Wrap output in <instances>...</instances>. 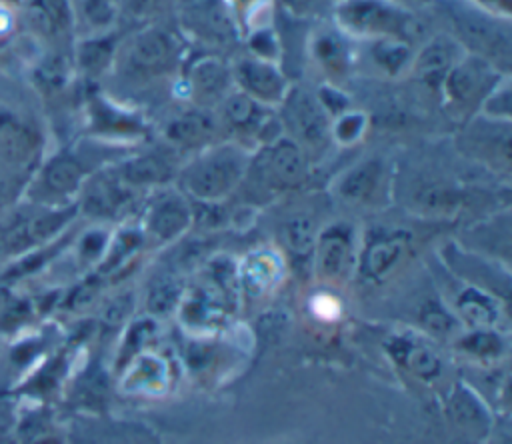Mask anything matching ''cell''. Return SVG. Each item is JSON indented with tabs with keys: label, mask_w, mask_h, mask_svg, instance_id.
<instances>
[{
	"label": "cell",
	"mask_w": 512,
	"mask_h": 444,
	"mask_svg": "<svg viewBox=\"0 0 512 444\" xmlns=\"http://www.w3.org/2000/svg\"><path fill=\"white\" fill-rule=\"evenodd\" d=\"M448 412L452 420L466 432H484L490 424L488 412L482 402L462 386L452 390L448 400Z\"/></svg>",
	"instance_id": "83f0119b"
},
{
	"label": "cell",
	"mask_w": 512,
	"mask_h": 444,
	"mask_svg": "<svg viewBox=\"0 0 512 444\" xmlns=\"http://www.w3.org/2000/svg\"><path fill=\"white\" fill-rule=\"evenodd\" d=\"M160 138V142L172 148L178 156H190L208 144L222 140V132L214 110L178 102V106L164 116Z\"/></svg>",
	"instance_id": "ac0fdd59"
},
{
	"label": "cell",
	"mask_w": 512,
	"mask_h": 444,
	"mask_svg": "<svg viewBox=\"0 0 512 444\" xmlns=\"http://www.w3.org/2000/svg\"><path fill=\"white\" fill-rule=\"evenodd\" d=\"M86 178V170L76 156H54L42 172V194L52 202H64L82 190Z\"/></svg>",
	"instance_id": "d4e9b609"
},
{
	"label": "cell",
	"mask_w": 512,
	"mask_h": 444,
	"mask_svg": "<svg viewBox=\"0 0 512 444\" xmlns=\"http://www.w3.org/2000/svg\"><path fill=\"white\" fill-rule=\"evenodd\" d=\"M180 156L164 142L138 150L112 164L120 180L134 192L146 196L158 188L172 186L180 168Z\"/></svg>",
	"instance_id": "d6986e66"
},
{
	"label": "cell",
	"mask_w": 512,
	"mask_h": 444,
	"mask_svg": "<svg viewBox=\"0 0 512 444\" xmlns=\"http://www.w3.org/2000/svg\"><path fill=\"white\" fill-rule=\"evenodd\" d=\"M320 224L310 210H292L278 226V238L292 262H304L310 268Z\"/></svg>",
	"instance_id": "cb8c5ba5"
},
{
	"label": "cell",
	"mask_w": 512,
	"mask_h": 444,
	"mask_svg": "<svg viewBox=\"0 0 512 444\" xmlns=\"http://www.w3.org/2000/svg\"><path fill=\"white\" fill-rule=\"evenodd\" d=\"M126 370V388L140 394L160 392L168 382V370L160 356L152 352L136 354Z\"/></svg>",
	"instance_id": "484cf974"
},
{
	"label": "cell",
	"mask_w": 512,
	"mask_h": 444,
	"mask_svg": "<svg viewBox=\"0 0 512 444\" xmlns=\"http://www.w3.org/2000/svg\"><path fill=\"white\" fill-rule=\"evenodd\" d=\"M30 18L48 36H64L72 28V8L68 0H32Z\"/></svg>",
	"instance_id": "f1b7e54d"
},
{
	"label": "cell",
	"mask_w": 512,
	"mask_h": 444,
	"mask_svg": "<svg viewBox=\"0 0 512 444\" xmlns=\"http://www.w3.org/2000/svg\"><path fill=\"white\" fill-rule=\"evenodd\" d=\"M388 356L422 382H434L444 372L442 356L424 340L412 334H392L386 340Z\"/></svg>",
	"instance_id": "7402d4cb"
},
{
	"label": "cell",
	"mask_w": 512,
	"mask_h": 444,
	"mask_svg": "<svg viewBox=\"0 0 512 444\" xmlns=\"http://www.w3.org/2000/svg\"><path fill=\"white\" fill-rule=\"evenodd\" d=\"M2 194H4V188L0 186V206H2Z\"/></svg>",
	"instance_id": "b9f144b4"
},
{
	"label": "cell",
	"mask_w": 512,
	"mask_h": 444,
	"mask_svg": "<svg viewBox=\"0 0 512 444\" xmlns=\"http://www.w3.org/2000/svg\"><path fill=\"white\" fill-rule=\"evenodd\" d=\"M20 444H62V436L46 414L28 416L20 430Z\"/></svg>",
	"instance_id": "d590c367"
},
{
	"label": "cell",
	"mask_w": 512,
	"mask_h": 444,
	"mask_svg": "<svg viewBox=\"0 0 512 444\" xmlns=\"http://www.w3.org/2000/svg\"><path fill=\"white\" fill-rule=\"evenodd\" d=\"M284 136L296 142L308 158L322 154L330 144V114L322 106L314 86L292 82L284 100L276 108Z\"/></svg>",
	"instance_id": "8fae6325"
},
{
	"label": "cell",
	"mask_w": 512,
	"mask_h": 444,
	"mask_svg": "<svg viewBox=\"0 0 512 444\" xmlns=\"http://www.w3.org/2000/svg\"><path fill=\"white\" fill-rule=\"evenodd\" d=\"M308 172V154L290 138L280 136L250 152L244 178L232 198L242 200V206H268L304 186Z\"/></svg>",
	"instance_id": "5b68a950"
},
{
	"label": "cell",
	"mask_w": 512,
	"mask_h": 444,
	"mask_svg": "<svg viewBox=\"0 0 512 444\" xmlns=\"http://www.w3.org/2000/svg\"><path fill=\"white\" fill-rule=\"evenodd\" d=\"M190 50L232 56L240 46V32L228 0H174L170 14Z\"/></svg>",
	"instance_id": "52a82bcc"
},
{
	"label": "cell",
	"mask_w": 512,
	"mask_h": 444,
	"mask_svg": "<svg viewBox=\"0 0 512 444\" xmlns=\"http://www.w3.org/2000/svg\"><path fill=\"white\" fill-rule=\"evenodd\" d=\"M398 2H402L404 6H408V8H412V10L426 12V10H428V6H430L434 0H398Z\"/></svg>",
	"instance_id": "ab89813d"
},
{
	"label": "cell",
	"mask_w": 512,
	"mask_h": 444,
	"mask_svg": "<svg viewBox=\"0 0 512 444\" xmlns=\"http://www.w3.org/2000/svg\"><path fill=\"white\" fill-rule=\"evenodd\" d=\"M188 44L176 30L172 18L132 28L118 42L110 68L116 84L130 92L126 104L144 110V100L158 94L174 98L182 66L188 58Z\"/></svg>",
	"instance_id": "6da1fadb"
},
{
	"label": "cell",
	"mask_w": 512,
	"mask_h": 444,
	"mask_svg": "<svg viewBox=\"0 0 512 444\" xmlns=\"http://www.w3.org/2000/svg\"><path fill=\"white\" fill-rule=\"evenodd\" d=\"M156 334V320L154 316L136 320L130 324L128 332H126V340L124 346L120 350V364H128L136 354L142 352V346Z\"/></svg>",
	"instance_id": "8d00e7d4"
},
{
	"label": "cell",
	"mask_w": 512,
	"mask_h": 444,
	"mask_svg": "<svg viewBox=\"0 0 512 444\" xmlns=\"http://www.w3.org/2000/svg\"><path fill=\"white\" fill-rule=\"evenodd\" d=\"M510 74L472 54H462L448 70L438 92L440 114L456 128L480 114L488 94Z\"/></svg>",
	"instance_id": "8992f818"
},
{
	"label": "cell",
	"mask_w": 512,
	"mask_h": 444,
	"mask_svg": "<svg viewBox=\"0 0 512 444\" xmlns=\"http://www.w3.org/2000/svg\"><path fill=\"white\" fill-rule=\"evenodd\" d=\"M472 192V188L434 168L412 170L406 176L396 174L394 170L392 194H400L404 208L418 218H452L456 212H462L472 204Z\"/></svg>",
	"instance_id": "ba28073f"
},
{
	"label": "cell",
	"mask_w": 512,
	"mask_h": 444,
	"mask_svg": "<svg viewBox=\"0 0 512 444\" xmlns=\"http://www.w3.org/2000/svg\"><path fill=\"white\" fill-rule=\"evenodd\" d=\"M458 286L460 288L448 304L458 322H464L468 328H496L506 302L462 280H458Z\"/></svg>",
	"instance_id": "603a6c76"
},
{
	"label": "cell",
	"mask_w": 512,
	"mask_h": 444,
	"mask_svg": "<svg viewBox=\"0 0 512 444\" xmlns=\"http://www.w3.org/2000/svg\"><path fill=\"white\" fill-rule=\"evenodd\" d=\"M82 190L84 210L100 220H116L124 216L134 204L146 198L134 192L130 186H126L116 174L114 166L100 170L92 178H86Z\"/></svg>",
	"instance_id": "ffe728a7"
},
{
	"label": "cell",
	"mask_w": 512,
	"mask_h": 444,
	"mask_svg": "<svg viewBox=\"0 0 512 444\" xmlns=\"http://www.w3.org/2000/svg\"><path fill=\"white\" fill-rule=\"evenodd\" d=\"M302 56L320 84L348 88L358 74V42L346 36L328 18L308 30Z\"/></svg>",
	"instance_id": "30bf717a"
},
{
	"label": "cell",
	"mask_w": 512,
	"mask_h": 444,
	"mask_svg": "<svg viewBox=\"0 0 512 444\" xmlns=\"http://www.w3.org/2000/svg\"><path fill=\"white\" fill-rule=\"evenodd\" d=\"M182 294L184 292H182L180 280L174 274L162 272V274H156L148 282L144 302H146V308L152 316H162V314H168L170 310H174L180 304Z\"/></svg>",
	"instance_id": "1f68e13d"
},
{
	"label": "cell",
	"mask_w": 512,
	"mask_h": 444,
	"mask_svg": "<svg viewBox=\"0 0 512 444\" xmlns=\"http://www.w3.org/2000/svg\"><path fill=\"white\" fill-rule=\"evenodd\" d=\"M172 4L174 0H122L120 10L122 16H126L134 24V28H138L170 18Z\"/></svg>",
	"instance_id": "e575fe53"
},
{
	"label": "cell",
	"mask_w": 512,
	"mask_h": 444,
	"mask_svg": "<svg viewBox=\"0 0 512 444\" xmlns=\"http://www.w3.org/2000/svg\"><path fill=\"white\" fill-rule=\"evenodd\" d=\"M274 2L276 0H228L240 42L248 32L274 24Z\"/></svg>",
	"instance_id": "d6a6232c"
},
{
	"label": "cell",
	"mask_w": 512,
	"mask_h": 444,
	"mask_svg": "<svg viewBox=\"0 0 512 444\" xmlns=\"http://www.w3.org/2000/svg\"><path fill=\"white\" fill-rule=\"evenodd\" d=\"M328 20L358 44L398 40L418 46L434 30L424 12L398 0H338L328 8Z\"/></svg>",
	"instance_id": "3957f363"
},
{
	"label": "cell",
	"mask_w": 512,
	"mask_h": 444,
	"mask_svg": "<svg viewBox=\"0 0 512 444\" xmlns=\"http://www.w3.org/2000/svg\"><path fill=\"white\" fill-rule=\"evenodd\" d=\"M488 12H494L498 16L512 18V0H468Z\"/></svg>",
	"instance_id": "f35d334b"
},
{
	"label": "cell",
	"mask_w": 512,
	"mask_h": 444,
	"mask_svg": "<svg viewBox=\"0 0 512 444\" xmlns=\"http://www.w3.org/2000/svg\"><path fill=\"white\" fill-rule=\"evenodd\" d=\"M284 256L282 252L262 246L250 250L242 260L236 262L240 296L260 298L268 294L284 276Z\"/></svg>",
	"instance_id": "44dd1931"
},
{
	"label": "cell",
	"mask_w": 512,
	"mask_h": 444,
	"mask_svg": "<svg viewBox=\"0 0 512 444\" xmlns=\"http://www.w3.org/2000/svg\"><path fill=\"white\" fill-rule=\"evenodd\" d=\"M232 90L230 56L190 50L176 84L174 102L214 110Z\"/></svg>",
	"instance_id": "4fadbf2b"
},
{
	"label": "cell",
	"mask_w": 512,
	"mask_h": 444,
	"mask_svg": "<svg viewBox=\"0 0 512 444\" xmlns=\"http://www.w3.org/2000/svg\"><path fill=\"white\" fill-rule=\"evenodd\" d=\"M482 116L496 120H512V82L510 76L504 78L484 100L480 108Z\"/></svg>",
	"instance_id": "74e56055"
},
{
	"label": "cell",
	"mask_w": 512,
	"mask_h": 444,
	"mask_svg": "<svg viewBox=\"0 0 512 444\" xmlns=\"http://www.w3.org/2000/svg\"><path fill=\"white\" fill-rule=\"evenodd\" d=\"M230 72L236 90L268 108H278L294 82L280 62L248 52H234L230 56Z\"/></svg>",
	"instance_id": "e0dca14e"
},
{
	"label": "cell",
	"mask_w": 512,
	"mask_h": 444,
	"mask_svg": "<svg viewBox=\"0 0 512 444\" xmlns=\"http://www.w3.org/2000/svg\"><path fill=\"white\" fill-rule=\"evenodd\" d=\"M456 348L476 360H494L506 352V340L496 328H470L460 334Z\"/></svg>",
	"instance_id": "4dcf8cb0"
},
{
	"label": "cell",
	"mask_w": 512,
	"mask_h": 444,
	"mask_svg": "<svg viewBox=\"0 0 512 444\" xmlns=\"http://www.w3.org/2000/svg\"><path fill=\"white\" fill-rule=\"evenodd\" d=\"M360 232L348 220H332L320 226L310 270L324 286H342L354 278Z\"/></svg>",
	"instance_id": "9a60e30c"
},
{
	"label": "cell",
	"mask_w": 512,
	"mask_h": 444,
	"mask_svg": "<svg viewBox=\"0 0 512 444\" xmlns=\"http://www.w3.org/2000/svg\"><path fill=\"white\" fill-rule=\"evenodd\" d=\"M320 2H322V6H324V8H330V6H332L334 2H338V0H320Z\"/></svg>",
	"instance_id": "60d3db41"
},
{
	"label": "cell",
	"mask_w": 512,
	"mask_h": 444,
	"mask_svg": "<svg viewBox=\"0 0 512 444\" xmlns=\"http://www.w3.org/2000/svg\"><path fill=\"white\" fill-rule=\"evenodd\" d=\"M194 226L192 202L176 188H158L142 200L140 224L146 244L168 246L180 240Z\"/></svg>",
	"instance_id": "2e32d148"
},
{
	"label": "cell",
	"mask_w": 512,
	"mask_h": 444,
	"mask_svg": "<svg viewBox=\"0 0 512 444\" xmlns=\"http://www.w3.org/2000/svg\"><path fill=\"white\" fill-rule=\"evenodd\" d=\"M418 320L428 334L450 336L458 328V318L440 298H428L420 304Z\"/></svg>",
	"instance_id": "836d02e7"
},
{
	"label": "cell",
	"mask_w": 512,
	"mask_h": 444,
	"mask_svg": "<svg viewBox=\"0 0 512 444\" xmlns=\"http://www.w3.org/2000/svg\"><path fill=\"white\" fill-rule=\"evenodd\" d=\"M372 128V116L362 106H348L330 122V138L334 146L352 148L360 144Z\"/></svg>",
	"instance_id": "4316f807"
},
{
	"label": "cell",
	"mask_w": 512,
	"mask_h": 444,
	"mask_svg": "<svg viewBox=\"0 0 512 444\" xmlns=\"http://www.w3.org/2000/svg\"><path fill=\"white\" fill-rule=\"evenodd\" d=\"M36 150V136L34 132L10 118V116H0V154H4L10 160L22 162L30 158Z\"/></svg>",
	"instance_id": "f546056e"
},
{
	"label": "cell",
	"mask_w": 512,
	"mask_h": 444,
	"mask_svg": "<svg viewBox=\"0 0 512 444\" xmlns=\"http://www.w3.org/2000/svg\"><path fill=\"white\" fill-rule=\"evenodd\" d=\"M432 28L452 38L464 54L512 72V18L488 12L468 0H434L424 12Z\"/></svg>",
	"instance_id": "7a4b0ae2"
},
{
	"label": "cell",
	"mask_w": 512,
	"mask_h": 444,
	"mask_svg": "<svg viewBox=\"0 0 512 444\" xmlns=\"http://www.w3.org/2000/svg\"><path fill=\"white\" fill-rule=\"evenodd\" d=\"M250 152L234 140H216L182 160L174 186L192 204L228 202L244 178Z\"/></svg>",
	"instance_id": "277c9868"
},
{
	"label": "cell",
	"mask_w": 512,
	"mask_h": 444,
	"mask_svg": "<svg viewBox=\"0 0 512 444\" xmlns=\"http://www.w3.org/2000/svg\"><path fill=\"white\" fill-rule=\"evenodd\" d=\"M394 190V168L380 156L370 154L354 160L332 182V196L338 204L354 210L382 208Z\"/></svg>",
	"instance_id": "7c38bea8"
},
{
	"label": "cell",
	"mask_w": 512,
	"mask_h": 444,
	"mask_svg": "<svg viewBox=\"0 0 512 444\" xmlns=\"http://www.w3.org/2000/svg\"><path fill=\"white\" fill-rule=\"evenodd\" d=\"M416 242V232L408 226H372L360 234L354 276L370 286L388 282L414 258Z\"/></svg>",
	"instance_id": "9c48e42d"
},
{
	"label": "cell",
	"mask_w": 512,
	"mask_h": 444,
	"mask_svg": "<svg viewBox=\"0 0 512 444\" xmlns=\"http://www.w3.org/2000/svg\"><path fill=\"white\" fill-rule=\"evenodd\" d=\"M510 144L512 120H496L482 114L458 126L454 134V146L466 160L506 178L510 174Z\"/></svg>",
	"instance_id": "5bb4252c"
}]
</instances>
